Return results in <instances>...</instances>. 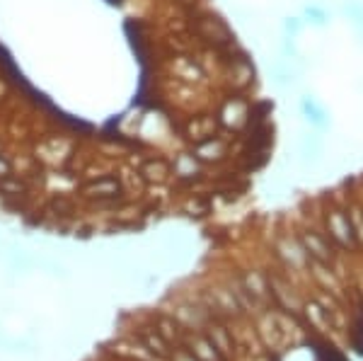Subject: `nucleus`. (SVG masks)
I'll list each match as a JSON object with an SVG mask.
<instances>
[{"mask_svg":"<svg viewBox=\"0 0 363 361\" xmlns=\"http://www.w3.org/2000/svg\"><path fill=\"white\" fill-rule=\"evenodd\" d=\"M354 347L356 352L363 354V316L356 320V330H354Z\"/></svg>","mask_w":363,"mask_h":361,"instance_id":"423d86ee","label":"nucleus"},{"mask_svg":"<svg viewBox=\"0 0 363 361\" xmlns=\"http://www.w3.org/2000/svg\"><path fill=\"white\" fill-rule=\"evenodd\" d=\"M313 354L318 357V361H349L342 352H339V349L327 345V342H322V345H313Z\"/></svg>","mask_w":363,"mask_h":361,"instance_id":"20e7f679","label":"nucleus"},{"mask_svg":"<svg viewBox=\"0 0 363 361\" xmlns=\"http://www.w3.org/2000/svg\"><path fill=\"white\" fill-rule=\"evenodd\" d=\"M133 0H0V194L73 179L97 201L121 187L97 160L145 136L143 20Z\"/></svg>","mask_w":363,"mask_h":361,"instance_id":"f257e3e1","label":"nucleus"},{"mask_svg":"<svg viewBox=\"0 0 363 361\" xmlns=\"http://www.w3.org/2000/svg\"><path fill=\"white\" fill-rule=\"evenodd\" d=\"M281 29H284V37L296 39L298 34H303V29H306V20H303V17H284Z\"/></svg>","mask_w":363,"mask_h":361,"instance_id":"39448f33","label":"nucleus"},{"mask_svg":"<svg viewBox=\"0 0 363 361\" xmlns=\"http://www.w3.org/2000/svg\"><path fill=\"white\" fill-rule=\"evenodd\" d=\"M281 51H284L286 56H298V51H296V46H294V39H289V37H284V44H281Z\"/></svg>","mask_w":363,"mask_h":361,"instance_id":"0eeeda50","label":"nucleus"},{"mask_svg":"<svg viewBox=\"0 0 363 361\" xmlns=\"http://www.w3.org/2000/svg\"><path fill=\"white\" fill-rule=\"evenodd\" d=\"M298 107H301L303 119H306L315 131H325L327 126H330V114H327V109L322 107L313 95H303Z\"/></svg>","mask_w":363,"mask_h":361,"instance_id":"f03ea898","label":"nucleus"},{"mask_svg":"<svg viewBox=\"0 0 363 361\" xmlns=\"http://www.w3.org/2000/svg\"><path fill=\"white\" fill-rule=\"evenodd\" d=\"M303 20L310 22L313 27H327L330 13H327L325 8H320V5H306V8H303Z\"/></svg>","mask_w":363,"mask_h":361,"instance_id":"7ed1b4c3","label":"nucleus"}]
</instances>
